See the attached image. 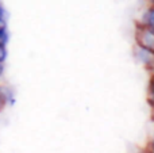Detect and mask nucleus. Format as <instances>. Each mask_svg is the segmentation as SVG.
I'll list each match as a JSON object with an SVG mask.
<instances>
[{
	"label": "nucleus",
	"instance_id": "1",
	"mask_svg": "<svg viewBox=\"0 0 154 153\" xmlns=\"http://www.w3.org/2000/svg\"><path fill=\"white\" fill-rule=\"evenodd\" d=\"M134 38H135L137 45L154 52V30L153 29L139 23V22H137Z\"/></svg>",
	"mask_w": 154,
	"mask_h": 153
},
{
	"label": "nucleus",
	"instance_id": "2",
	"mask_svg": "<svg viewBox=\"0 0 154 153\" xmlns=\"http://www.w3.org/2000/svg\"><path fill=\"white\" fill-rule=\"evenodd\" d=\"M134 57L146 68L147 70H152L154 67V52L149 50V49H145L139 45H134Z\"/></svg>",
	"mask_w": 154,
	"mask_h": 153
},
{
	"label": "nucleus",
	"instance_id": "3",
	"mask_svg": "<svg viewBox=\"0 0 154 153\" xmlns=\"http://www.w3.org/2000/svg\"><path fill=\"white\" fill-rule=\"evenodd\" d=\"M138 22L154 30V7L153 5H147V8L142 12Z\"/></svg>",
	"mask_w": 154,
	"mask_h": 153
},
{
	"label": "nucleus",
	"instance_id": "4",
	"mask_svg": "<svg viewBox=\"0 0 154 153\" xmlns=\"http://www.w3.org/2000/svg\"><path fill=\"white\" fill-rule=\"evenodd\" d=\"M8 38H10V34H8L7 27H5V29H0V46L7 45Z\"/></svg>",
	"mask_w": 154,
	"mask_h": 153
},
{
	"label": "nucleus",
	"instance_id": "5",
	"mask_svg": "<svg viewBox=\"0 0 154 153\" xmlns=\"http://www.w3.org/2000/svg\"><path fill=\"white\" fill-rule=\"evenodd\" d=\"M7 58V49L5 46H0V62H4Z\"/></svg>",
	"mask_w": 154,
	"mask_h": 153
},
{
	"label": "nucleus",
	"instance_id": "6",
	"mask_svg": "<svg viewBox=\"0 0 154 153\" xmlns=\"http://www.w3.org/2000/svg\"><path fill=\"white\" fill-rule=\"evenodd\" d=\"M4 106H5V95L0 91V110H2Z\"/></svg>",
	"mask_w": 154,
	"mask_h": 153
},
{
	"label": "nucleus",
	"instance_id": "7",
	"mask_svg": "<svg viewBox=\"0 0 154 153\" xmlns=\"http://www.w3.org/2000/svg\"><path fill=\"white\" fill-rule=\"evenodd\" d=\"M0 19H5V10L2 4H0Z\"/></svg>",
	"mask_w": 154,
	"mask_h": 153
},
{
	"label": "nucleus",
	"instance_id": "8",
	"mask_svg": "<svg viewBox=\"0 0 154 153\" xmlns=\"http://www.w3.org/2000/svg\"><path fill=\"white\" fill-rule=\"evenodd\" d=\"M141 153H154V146H153V145H150L149 148L145 149V151H143V152H141Z\"/></svg>",
	"mask_w": 154,
	"mask_h": 153
},
{
	"label": "nucleus",
	"instance_id": "9",
	"mask_svg": "<svg viewBox=\"0 0 154 153\" xmlns=\"http://www.w3.org/2000/svg\"><path fill=\"white\" fill-rule=\"evenodd\" d=\"M7 27V22L5 19H0V29H5Z\"/></svg>",
	"mask_w": 154,
	"mask_h": 153
},
{
	"label": "nucleus",
	"instance_id": "10",
	"mask_svg": "<svg viewBox=\"0 0 154 153\" xmlns=\"http://www.w3.org/2000/svg\"><path fill=\"white\" fill-rule=\"evenodd\" d=\"M147 4H149V5H153V7H154V0H147Z\"/></svg>",
	"mask_w": 154,
	"mask_h": 153
},
{
	"label": "nucleus",
	"instance_id": "11",
	"mask_svg": "<svg viewBox=\"0 0 154 153\" xmlns=\"http://www.w3.org/2000/svg\"><path fill=\"white\" fill-rule=\"evenodd\" d=\"M150 105H152V110H153V118H154V102H150Z\"/></svg>",
	"mask_w": 154,
	"mask_h": 153
}]
</instances>
